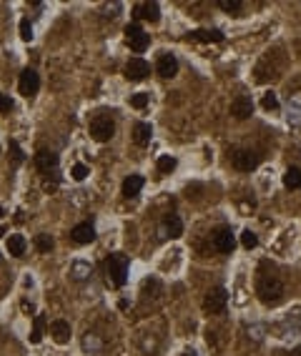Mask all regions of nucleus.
<instances>
[{
    "mask_svg": "<svg viewBox=\"0 0 301 356\" xmlns=\"http://www.w3.org/2000/svg\"><path fill=\"white\" fill-rule=\"evenodd\" d=\"M18 88H20V96H26V98H30V96H36L38 93V88H40V78H38V73L36 70H23L20 73V83H18Z\"/></svg>",
    "mask_w": 301,
    "mask_h": 356,
    "instance_id": "nucleus-6",
    "label": "nucleus"
},
{
    "mask_svg": "<svg viewBox=\"0 0 301 356\" xmlns=\"http://www.w3.org/2000/svg\"><path fill=\"white\" fill-rule=\"evenodd\" d=\"M140 188H143V178L140 176H128L126 181H123V196H128V198L138 196Z\"/></svg>",
    "mask_w": 301,
    "mask_h": 356,
    "instance_id": "nucleus-17",
    "label": "nucleus"
},
{
    "mask_svg": "<svg viewBox=\"0 0 301 356\" xmlns=\"http://www.w3.org/2000/svg\"><path fill=\"white\" fill-rule=\"evenodd\" d=\"M133 16H136L138 20L158 23V18H161V8H158L156 3H138V6L133 8Z\"/></svg>",
    "mask_w": 301,
    "mask_h": 356,
    "instance_id": "nucleus-9",
    "label": "nucleus"
},
{
    "mask_svg": "<svg viewBox=\"0 0 301 356\" xmlns=\"http://www.w3.org/2000/svg\"><path fill=\"white\" fill-rule=\"evenodd\" d=\"M113 133H116V123L108 116H98V118L90 120V136H93V140L106 143V140L113 138Z\"/></svg>",
    "mask_w": 301,
    "mask_h": 356,
    "instance_id": "nucleus-3",
    "label": "nucleus"
},
{
    "mask_svg": "<svg viewBox=\"0 0 301 356\" xmlns=\"http://www.w3.org/2000/svg\"><path fill=\"white\" fill-rule=\"evenodd\" d=\"M0 218H3V208H0Z\"/></svg>",
    "mask_w": 301,
    "mask_h": 356,
    "instance_id": "nucleus-39",
    "label": "nucleus"
},
{
    "mask_svg": "<svg viewBox=\"0 0 301 356\" xmlns=\"http://www.w3.org/2000/svg\"><path fill=\"white\" fill-rule=\"evenodd\" d=\"M90 274H93V268H90V264H86V261H76V264L70 266V276H73L76 281H86Z\"/></svg>",
    "mask_w": 301,
    "mask_h": 356,
    "instance_id": "nucleus-20",
    "label": "nucleus"
},
{
    "mask_svg": "<svg viewBox=\"0 0 301 356\" xmlns=\"http://www.w3.org/2000/svg\"><path fill=\"white\" fill-rule=\"evenodd\" d=\"M70 238H73L76 244L86 246V244H90V241L96 238V228H93L90 224H80V226H76V228L70 231Z\"/></svg>",
    "mask_w": 301,
    "mask_h": 356,
    "instance_id": "nucleus-14",
    "label": "nucleus"
},
{
    "mask_svg": "<svg viewBox=\"0 0 301 356\" xmlns=\"http://www.w3.org/2000/svg\"><path fill=\"white\" fill-rule=\"evenodd\" d=\"M3 236H6V228H3V226H0V238H3Z\"/></svg>",
    "mask_w": 301,
    "mask_h": 356,
    "instance_id": "nucleus-37",
    "label": "nucleus"
},
{
    "mask_svg": "<svg viewBox=\"0 0 301 356\" xmlns=\"http://www.w3.org/2000/svg\"><path fill=\"white\" fill-rule=\"evenodd\" d=\"M36 248H38L40 254H50V251L56 248V241H53L48 234H38V236H36Z\"/></svg>",
    "mask_w": 301,
    "mask_h": 356,
    "instance_id": "nucleus-24",
    "label": "nucleus"
},
{
    "mask_svg": "<svg viewBox=\"0 0 301 356\" xmlns=\"http://www.w3.org/2000/svg\"><path fill=\"white\" fill-rule=\"evenodd\" d=\"M218 8L226 10V13H238V10L244 8V3H241V0H221Z\"/></svg>",
    "mask_w": 301,
    "mask_h": 356,
    "instance_id": "nucleus-30",
    "label": "nucleus"
},
{
    "mask_svg": "<svg viewBox=\"0 0 301 356\" xmlns=\"http://www.w3.org/2000/svg\"><path fill=\"white\" fill-rule=\"evenodd\" d=\"M36 168H38L40 173L56 170V168H58V156L50 153V150H38V153H36Z\"/></svg>",
    "mask_w": 301,
    "mask_h": 356,
    "instance_id": "nucleus-12",
    "label": "nucleus"
},
{
    "mask_svg": "<svg viewBox=\"0 0 301 356\" xmlns=\"http://www.w3.org/2000/svg\"><path fill=\"white\" fill-rule=\"evenodd\" d=\"M164 234H166V236H171V238H178V236L184 234V224H181V218H178V216H168V218H166V224H164Z\"/></svg>",
    "mask_w": 301,
    "mask_h": 356,
    "instance_id": "nucleus-18",
    "label": "nucleus"
},
{
    "mask_svg": "<svg viewBox=\"0 0 301 356\" xmlns=\"http://www.w3.org/2000/svg\"><path fill=\"white\" fill-rule=\"evenodd\" d=\"M156 70H158V76H161V78H174V76L178 73V60H176V56H171V53H164V56L158 58V66H156Z\"/></svg>",
    "mask_w": 301,
    "mask_h": 356,
    "instance_id": "nucleus-11",
    "label": "nucleus"
},
{
    "mask_svg": "<svg viewBox=\"0 0 301 356\" xmlns=\"http://www.w3.org/2000/svg\"><path fill=\"white\" fill-rule=\"evenodd\" d=\"M284 186L291 188V191L301 186V170H298V168H288V170L284 173Z\"/></svg>",
    "mask_w": 301,
    "mask_h": 356,
    "instance_id": "nucleus-22",
    "label": "nucleus"
},
{
    "mask_svg": "<svg viewBox=\"0 0 301 356\" xmlns=\"http://www.w3.org/2000/svg\"><path fill=\"white\" fill-rule=\"evenodd\" d=\"M231 113L238 118V120H246L254 116V100L248 96H238L234 103H231Z\"/></svg>",
    "mask_w": 301,
    "mask_h": 356,
    "instance_id": "nucleus-10",
    "label": "nucleus"
},
{
    "mask_svg": "<svg viewBox=\"0 0 301 356\" xmlns=\"http://www.w3.org/2000/svg\"><path fill=\"white\" fill-rule=\"evenodd\" d=\"M83 348L88 351V354H100L103 351V341H100V336L98 334H86L83 336Z\"/></svg>",
    "mask_w": 301,
    "mask_h": 356,
    "instance_id": "nucleus-19",
    "label": "nucleus"
},
{
    "mask_svg": "<svg viewBox=\"0 0 301 356\" xmlns=\"http://www.w3.org/2000/svg\"><path fill=\"white\" fill-rule=\"evenodd\" d=\"M148 100H150V98H148V93H133V96L128 98V103H130L136 110H143V108L148 106Z\"/></svg>",
    "mask_w": 301,
    "mask_h": 356,
    "instance_id": "nucleus-26",
    "label": "nucleus"
},
{
    "mask_svg": "<svg viewBox=\"0 0 301 356\" xmlns=\"http://www.w3.org/2000/svg\"><path fill=\"white\" fill-rule=\"evenodd\" d=\"M150 138H154V128H150V123H136V128H133V140H136V146L146 148V146L150 143Z\"/></svg>",
    "mask_w": 301,
    "mask_h": 356,
    "instance_id": "nucleus-15",
    "label": "nucleus"
},
{
    "mask_svg": "<svg viewBox=\"0 0 301 356\" xmlns=\"http://www.w3.org/2000/svg\"><path fill=\"white\" fill-rule=\"evenodd\" d=\"M26 248H28V241H26L23 236H10V238H8V251H10V256H23Z\"/></svg>",
    "mask_w": 301,
    "mask_h": 356,
    "instance_id": "nucleus-21",
    "label": "nucleus"
},
{
    "mask_svg": "<svg viewBox=\"0 0 301 356\" xmlns=\"http://www.w3.org/2000/svg\"><path fill=\"white\" fill-rule=\"evenodd\" d=\"M70 334H73V328H70L68 321L58 318V321L50 324V336L56 338V344H68V341H70Z\"/></svg>",
    "mask_w": 301,
    "mask_h": 356,
    "instance_id": "nucleus-13",
    "label": "nucleus"
},
{
    "mask_svg": "<svg viewBox=\"0 0 301 356\" xmlns=\"http://www.w3.org/2000/svg\"><path fill=\"white\" fill-rule=\"evenodd\" d=\"M176 166H178V160L174 156H161L158 158V173H171V170H176Z\"/></svg>",
    "mask_w": 301,
    "mask_h": 356,
    "instance_id": "nucleus-25",
    "label": "nucleus"
},
{
    "mask_svg": "<svg viewBox=\"0 0 301 356\" xmlns=\"http://www.w3.org/2000/svg\"><path fill=\"white\" fill-rule=\"evenodd\" d=\"M106 271H108V281H110L116 288L126 286V281H128V256L113 254V256L106 261Z\"/></svg>",
    "mask_w": 301,
    "mask_h": 356,
    "instance_id": "nucleus-2",
    "label": "nucleus"
},
{
    "mask_svg": "<svg viewBox=\"0 0 301 356\" xmlns=\"http://www.w3.org/2000/svg\"><path fill=\"white\" fill-rule=\"evenodd\" d=\"M20 38H23L26 43H30V40H33V26H30V20H28V18H23V20H20Z\"/></svg>",
    "mask_w": 301,
    "mask_h": 356,
    "instance_id": "nucleus-31",
    "label": "nucleus"
},
{
    "mask_svg": "<svg viewBox=\"0 0 301 356\" xmlns=\"http://www.w3.org/2000/svg\"><path fill=\"white\" fill-rule=\"evenodd\" d=\"M23 311H26V314H33V304H28V301H23Z\"/></svg>",
    "mask_w": 301,
    "mask_h": 356,
    "instance_id": "nucleus-36",
    "label": "nucleus"
},
{
    "mask_svg": "<svg viewBox=\"0 0 301 356\" xmlns=\"http://www.w3.org/2000/svg\"><path fill=\"white\" fill-rule=\"evenodd\" d=\"M256 296L261 298V304L276 306L284 298V284L276 276H261L258 284H256Z\"/></svg>",
    "mask_w": 301,
    "mask_h": 356,
    "instance_id": "nucleus-1",
    "label": "nucleus"
},
{
    "mask_svg": "<svg viewBox=\"0 0 301 356\" xmlns=\"http://www.w3.org/2000/svg\"><path fill=\"white\" fill-rule=\"evenodd\" d=\"M86 176H88V166L86 163L73 166V178H76V181H86Z\"/></svg>",
    "mask_w": 301,
    "mask_h": 356,
    "instance_id": "nucleus-32",
    "label": "nucleus"
},
{
    "mask_svg": "<svg viewBox=\"0 0 301 356\" xmlns=\"http://www.w3.org/2000/svg\"><path fill=\"white\" fill-rule=\"evenodd\" d=\"M191 40H196V43H224V33L221 30H194Z\"/></svg>",
    "mask_w": 301,
    "mask_h": 356,
    "instance_id": "nucleus-16",
    "label": "nucleus"
},
{
    "mask_svg": "<svg viewBox=\"0 0 301 356\" xmlns=\"http://www.w3.org/2000/svg\"><path fill=\"white\" fill-rule=\"evenodd\" d=\"M13 110V98L0 93V113H10Z\"/></svg>",
    "mask_w": 301,
    "mask_h": 356,
    "instance_id": "nucleus-34",
    "label": "nucleus"
},
{
    "mask_svg": "<svg viewBox=\"0 0 301 356\" xmlns=\"http://www.w3.org/2000/svg\"><path fill=\"white\" fill-rule=\"evenodd\" d=\"M226 304H228V294L226 288H211L204 298V308L206 314H224L226 311Z\"/></svg>",
    "mask_w": 301,
    "mask_h": 356,
    "instance_id": "nucleus-4",
    "label": "nucleus"
},
{
    "mask_svg": "<svg viewBox=\"0 0 301 356\" xmlns=\"http://www.w3.org/2000/svg\"><path fill=\"white\" fill-rule=\"evenodd\" d=\"M241 246H244V248H248V251H251V248H256V246H258V238H256V234L246 228V231L241 234Z\"/></svg>",
    "mask_w": 301,
    "mask_h": 356,
    "instance_id": "nucleus-29",
    "label": "nucleus"
},
{
    "mask_svg": "<svg viewBox=\"0 0 301 356\" xmlns=\"http://www.w3.org/2000/svg\"><path fill=\"white\" fill-rule=\"evenodd\" d=\"M128 46H130L133 53H143V50H148V46H150V36L140 33V36H136L133 40H128Z\"/></svg>",
    "mask_w": 301,
    "mask_h": 356,
    "instance_id": "nucleus-23",
    "label": "nucleus"
},
{
    "mask_svg": "<svg viewBox=\"0 0 301 356\" xmlns=\"http://www.w3.org/2000/svg\"><path fill=\"white\" fill-rule=\"evenodd\" d=\"M43 326H46V318H43V316H36L33 334H30V341H33V344H40V338H43Z\"/></svg>",
    "mask_w": 301,
    "mask_h": 356,
    "instance_id": "nucleus-27",
    "label": "nucleus"
},
{
    "mask_svg": "<svg viewBox=\"0 0 301 356\" xmlns=\"http://www.w3.org/2000/svg\"><path fill=\"white\" fill-rule=\"evenodd\" d=\"M148 73H150V66H148L143 58H130V60H128V66H126V78H128V80H133V83L143 80Z\"/></svg>",
    "mask_w": 301,
    "mask_h": 356,
    "instance_id": "nucleus-7",
    "label": "nucleus"
},
{
    "mask_svg": "<svg viewBox=\"0 0 301 356\" xmlns=\"http://www.w3.org/2000/svg\"><path fill=\"white\" fill-rule=\"evenodd\" d=\"M261 106H264V110H278V98H276V93H264V98H261Z\"/></svg>",
    "mask_w": 301,
    "mask_h": 356,
    "instance_id": "nucleus-28",
    "label": "nucleus"
},
{
    "mask_svg": "<svg viewBox=\"0 0 301 356\" xmlns=\"http://www.w3.org/2000/svg\"><path fill=\"white\" fill-rule=\"evenodd\" d=\"M140 33H143V28H140L138 23H130V26L126 28V38H128V40H133V38H136V36H140Z\"/></svg>",
    "mask_w": 301,
    "mask_h": 356,
    "instance_id": "nucleus-35",
    "label": "nucleus"
},
{
    "mask_svg": "<svg viewBox=\"0 0 301 356\" xmlns=\"http://www.w3.org/2000/svg\"><path fill=\"white\" fill-rule=\"evenodd\" d=\"M186 356H196V354H194V351H188V354H186Z\"/></svg>",
    "mask_w": 301,
    "mask_h": 356,
    "instance_id": "nucleus-38",
    "label": "nucleus"
},
{
    "mask_svg": "<svg viewBox=\"0 0 301 356\" xmlns=\"http://www.w3.org/2000/svg\"><path fill=\"white\" fill-rule=\"evenodd\" d=\"M231 163H234V168H238V170H244V173H251L254 168H258L261 158H258L254 150H234Z\"/></svg>",
    "mask_w": 301,
    "mask_h": 356,
    "instance_id": "nucleus-5",
    "label": "nucleus"
},
{
    "mask_svg": "<svg viewBox=\"0 0 301 356\" xmlns=\"http://www.w3.org/2000/svg\"><path fill=\"white\" fill-rule=\"evenodd\" d=\"M10 150H13V163H16V166H20L26 156H23V150H20V146H18L16 140H10Z\"/></svg>",
    "mask_w": 301,
    "mask_h": 356,
    "instance_id": "nucleus-33",
    "label": "nucleus"
},
{
    "mask_svg": "<svg viewBox=\"0 0 301 356\" xmlns=\"http://www.w3.org/2000/svg\"><path fill=\"white\" fill-rule=\"evenodd\" d=\"M214 246H216V251H221V254H231V251L236 248L234 231H231V228H218V231L214 234Z\"/></svg>",
    "mask_w": 301,
    "mask_h": 356,
    "instance_id": "nucleus-8",
    "label": "nucleus"
}]
</instances>
